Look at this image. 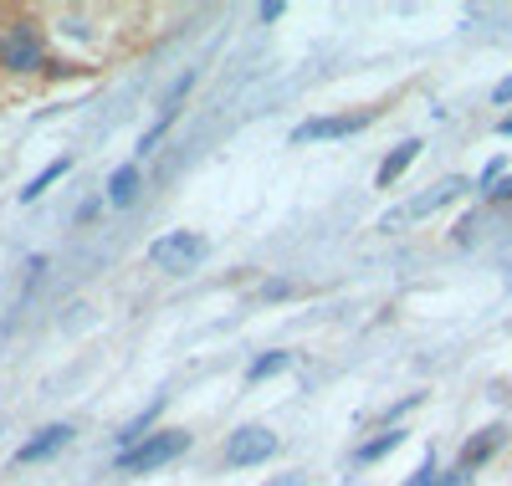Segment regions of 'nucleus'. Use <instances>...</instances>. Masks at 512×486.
<instances>
[{"label":"nucleus","instance_id":"f257e3e1","mask_svg":"<svg viewBox=\"0 0 512 486\" xmlns=\"http://www.w3.org/2000/svg\"><path fill=\"white\" fill-rule=\"evenodd\" d=\"M0 67L26 77L36 67H47V41H41V26L31 16H16L0 26Z\"/></svg>","mask_w":512,"mask_h":486},{"label":"nucleus","instance_id":"f03ea898","mask_svg":"<svg viewBox=\"0 0 512 486\" xmlns=\"http://www.w3.org/2000/svg\"><path fill=\"white\" fill-rule=\"evenodd\" d=\"M205 256H210V241H205L200 231H169V236L149 241V267H154V272H169V277L195 272Z\"/></svg>","mask_w":512,"mask_h":486},{"label":"nucleus","instance_id":"7ed1b4c3","mask_svg":"<svg viewBox=\"0 0 512 486\" xmlns=\"http://www.w3.org/2000/svg\"><path fill=\"white\" fill-rule=\"evenodd\" d=\"M190 451V435L185 430H154L144 446H134V451H118V471H159V466H169V461H180Z\"/></svg>","mask_w":512,"mask_h":486},{"label":"nucleus","instance_id":"20e7f679","mask_svg":"<svg viewBox=\"0 0 512 486\" xmlns=\"http://www.w3.org/2000/svg\"><path fill=\"white\" fill-rule=\"evenodd\" d=\"M277 456V435L267 430V425H241L231 440H226V466L231 471H246V466H267Z\"/></svg>","mask_w":512,"mask_h":486},{"label":"nucleus","instance_id":"39448f33","mask_svg":"<svg viewBox=\"0 0 512 486\" xmlns=\"http://www.w3.org/2000/svg\"><path fill=\"white\" fill-rule=\"evenodd\" d=\"M374 123V108H359V113H333V118H308L292 128V144H318V139H349L359 128Z\"/></svg>","mask_w":512,"mask_h":486},{"label":"nucleus","instance_id":"423d86ee","mask_svg":"<svg viewBox=\"0 0 512 486\" xmlns=\"http://www.w3.org/2000/svg\"><path fill=\"white\" fill-rule=\"evenodd\" d=\"M461 195H466V180H461V174H451V180H441V185H436L431 195H420V200H410L405 210L384 215L379 226L390 231V226H400V220H420V215H431V210H441V205H451V200H461Z\"/></svg>","mask_w":512,"mask_h":486},{"label":"nucleus","instance_id":"0eeeda50","mask_svg":"<svg viewBox=\"0 0 512 486\" xmlns=\"http://www.w3.org/2000/svg\"><path fill=\"white\" fill-rule=\"evenodd\" d=\"M72 440V425H47V430H36L26 446L16 451V466H36V461H47V456H57L62 446Z\"/></svg>","mask_w":512,"mask_h":486},{"label":"nucleus","instance_id":"6e6552de","mask_svg":"<svg viewBox=\"0 0 512 486\" xmlns=\"http://www.w3.org/2000/svg\"><path fill=\"white\" fill-rule=\"evenodd\" d=\"M139 190H144V169L139 164H118L113 174H108V205H134L139 200Z\"/></svg>","mask_w":512,"mask_h":486},{"label":"nucleus","instance_id":"1a4fd4ad","mask_svg":"<svg viewBox=\"0 0 512 486\" xmlns=\"http://www.w3.org/2000/svg\"><path fill=\"white\" fill-rule=\"evenodd\" d=\"M502 440H507V425H487V430H477V440H466V451H461V466H466V471H477L482 461H492V456L502 451Z\"/></svg>","mask_w":512,"mask_h":486},{"label":"nucleus","instance_id":"9d476101","mask_svg":"<svg viewBox=\"0 0 512 486\" xmlns=\"http://www.w3.org/2000/svg\"><path fill=\"white\" fill-rule=\"evenodd\" d=\"M420 149H425L420 139H405V144H400V149H395L390 159H384V164H379V190H390V185L400 180V174H405V169H410V164L420 159Z\"/></svg>","mask_w":512,"mask_h":486},{"label":"nucleus","instance_id":"9b49d317","mask_svg":"<svg viewBox=\"0 0 512 486\" xmlns=\"http://www.w3.org/2000/svg\"><path fill=\"white\" fill-rule=\"evenodd\" d=\"M400 446H405V430H400V425H384V435H374L369 446H359V451H354V461H359V466H369V461L395 456Z\"/></svg>","mask_w":512,"mask_h":486},{"label":"nucleus","instance_id":"f8f14e48","mask_svg":"<svg viewBox=\"0 0 512 486\" xmlns=\"http://www.w3.org/2000/svg\"><path fill=\"white\" fill-rule=\"evenodd\" d=\"M159 410H164V400H154V405H149L144 415H134V420H128V425L118 430V446H123V451H134V446H144V440L154 435L149 425H154V415H159Z\"/></svg>","mask_w":512,"mask_h":486},{"label":"nucleus","instance_id":"ddd939ff","mask_svg":"<svg viewBox=\"0 0 512 486\" xmlns=\"http://www.w3.org/2000/svg\"><path fill=\"white\" fill-rule=\"evenodd\" d=\"M67 169H72V159H67V154H62V159H52V164H47V169H41V174H36V180H31V185L21 190V205H31V200H41V195H47V190H52V185L62 180V174H67Z\"/></svg>","mask_w":512,"mask_h":486},{"label":"nucleus","instance_id":"4468645a","mask_svg":"<svg viewBox=\"0 0 512 486\" xmlns=\"http://www.w3.org/2000/svg\"><path fill=\"white\" fill-rule=\"evenodd\" d=\"M287 369H292V353H262V359L246 369V379L262 384V379H277V374H287Z\"/></svg>","mask_w":512,"mask_h":486},{"label":"nucleus","instance_id":"2eb2a0df","mask_svg":"<svg viewBox=\"0 0 512 486\" xmlns=\"http://www.w3.org/2000/svg\"><path fill=\"white\" fill-rule=\"evenodd\" d=\"M436 476H441V471H436V456H425V466H420L405 486H436Z\"/></svg>","mask_w":512,"mask_h":486},{"label":"nucleus","instance_id":"dca6fc26","mask_svg":"<svg viewBox=\"0 0 512 486\" xmlns=\"http://www.w3.org/2000/svg\"><path fill=\"white\" fill-rule=\"evenodd\" d=\"M436 486H472V471H466V466H456V471H441V476H436Z\"/></svg>","mask_w":512,"mask_h":486},{"label":"nucleus","instance_id":"f3484780","mask_svg":"<svg viewBox=\"0 0 512 486\" xmlns=\"http://www.w3.org/2000/svg\"><path fill=\"white\" fill-rule=\"evenodd\" d=\"M487 200H497V205H507V200H512V180H497V185L487 190Z\"/></svg>","mask_w":512,"mask_h":486},{"label":"nucleus","instance_id":"a211bd4d","mask_svg":"<svg viewBox=\"0 0 512 486\" xmlns=\"http://www.w3.org/2000/svg\"><path fill=\"white\" fill-rule=\"evenodd\" d=\"M492 103H512V77H502V82L492 87Z\"/></svg>","mask_w":512,"mask_h":486},{"label":"nucleus","instance_id":"6ab92c4d","mask_svg":"<svg viewBox=\"0 0 512 486\" xmlns=\"http://www.w3.org/2000/svg\"><path fill=\"white\" fill-rule=\"evenodd\" d=\"M497 174H502V159H492V164L482 169V190H492V185H497Z\"/></svg>","mask_w":512,"mask_h":486},{"label":"nucleus","instance_id":"aec40b11","mask_svg":"<svg viewBox=\"0 0 512 486\" xmlns=\"http://www.w3.org/2000/svg\"><path fill=\"white\" fill-rule=\"evenodd\" d=\"M267 486H308V476H297V471H287V476H272Z\"/></svg>","mask_w":512,"mask_h":486},{"label":"nucleus","instance_id":"412c9836","mask_svg":"<svg viewBox=\"0 0 512 486\" xmlns=\"http://www.w3.org/2000/svg\"><path fill=\"white\" fill-rule=\"evenodd\" d=\"M282 11H287V6H282V0H267V6H262V11H256V16H262V21H277Z\"/></svg>","mask_w":512,"mask_h":486},{"label":"nucleus","instance_id":"4be33fe9","mask_svg":"<svg viewBox=\"0 0 512 486\" xmlns=\"http://www.w3.org/2000/svg\"><path fill=\"white\" fill-rule=\"evenodd\" d=\"M103 210V200H88V205H77V220H93Z\"/></svg>","mask_w":512,"mask_h":486},{"label":"nucleus","instance_id":"5701e85b","mask_svg":"<svg viewBox=\"0 0 512 486\" xmlns=\"http://www.w3.org/2000/svg\"><path fill=\"white\" fill-rule=\"evenodd\" d=\"M287 292H292L287 282H272V287H262V297H272V302H277V297H287Z\"/></svg>","mask_w":512,"mask_h":486},{"label":"nucleus","instance_id":"b1692460","mask_svg":"<svg viewBox=\"0 0 512 486\" xmlns=\"http://www.w3.org/2000/svg\"><path fill=\"white\" fill-rule=\"evenodd\" d=\"M497 134H512V118H502V123H497Z\"/></svg>","mask_w":512,"mask_h":486}]
</instances>
